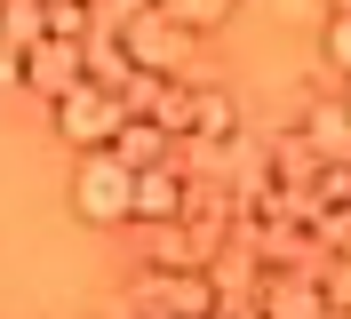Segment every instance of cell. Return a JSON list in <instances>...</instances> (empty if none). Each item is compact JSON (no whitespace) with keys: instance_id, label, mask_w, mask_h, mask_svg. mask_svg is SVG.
<instances>
[{"instance_id":"1","label":"cell","mask_w":351,"mask_h":319,"mask_svg":"<svg viewBox=\"0 0 351 319\" xmlns=\"http://www.w3.org/2000/svg\"><path fill=\"white\" fill-rule=\"evenodd\" d=\"M112 40H120L128 72H144V80H176V72H192V32H184L176 16H160V8H136Z\"/></svg>"},{"instance_id":"2","label":"cell","mask_w":351,"mask_h":319,"mask_svg":"<svg viewBox=\"0 0 351 319\" xmlns=\"http://www.w3.org/2000/svg\"><path fill=\"white\" fill-rule=\"evenodd\" d=\"M232 224H240V215H208V200L192 191V208L152 232V263H160V272H208L216 248L232 239Z\"/></svg>"},{"instance_id":"3","label":"cell","mask_w":351,"mask_h":319,"mask_svg":"<svg viewBox=\"0 0 351 319\" xmlns=\"http://www.w3.org/2000/svg\"><path fill=\"white\" fill-rule=\"evenodd\" d=\"M136 311L144 319H223V296L208 272H160L144 263L136 272Z\"/></svg>"},{"instance_id":"4","label":"cell","mask_w":351,"mask_h":319,"mask_svg":"<svg viewBox=\"0 0 351 319\" xmlns=\"http://www.w3.org/2000/svg\"><path fill=\"white\" fill-rule=\"evenodd\" d=\"M48 120H56V136H64L72 152H104L112 136H120V120H128V112H120V96H104L96 80H80L72 96H56V104H48Z\"/></svg>"},{"instance_id":"5","label":"cell","mask_w":351,"mask_h":319,"mask_svg":"<svg viewBox=\"0 0 351 319\" xmlns=\"http://www.w3.org/2000/svg\"><path fill=\"white\" fill-rule=\"evenodd\" d=\"M128 184L136 176L112 160V152H80V176H72V215L80 224H128Z\"/></svg>"},{"instance_id":"6","label":"cell","mask_w":351,"mask_h":319,"mask_svg":"<svg viewBox=\"0 0 351 319\" xmlns=\"http://www.w3.org/2000/svg\"><path fill=\"white\" fill-rule=\"evenodd\" d=\"M256 319H335L328 287H319V272H263L256 303H247Z\"/></svg>"},{"instance_id":"7","label":"cell","mask_w":351,"mask_h":319,"mask_svg":"<svg viewBox=\"0 0 351 319\" xmlns=\"http://www.w3.org/2000/svg\"><path fill=\"white\" fill-rule=\"evenodd\" d=\"M184 208H192V184H184V168H144V176L128 184V224H144V232L176 224Z\"/></svg>"},{"instance_id":"8","label":"cell","mask_w":351,"mask_h":319,"mask_svg":"<svg viewBox=\"0 0 351 319\" xmlns=\"http://www.w3.org/2000/svg\"><path fill=\"white\" fill-rule=\"evenodd\" d=\"M88 80V48H64V40H40V48H24V88L32 96H72V88Z\"/></svg>"},{"instance_id":"9","label":"cell","mask_w":351,"mask_h":319,"mask_svg":"<svg viewBox=\"0 0 351 319\" xmlns=\"http://www.w3.org/2000/svg\"><path fill=\"white\" fill-rule=\"evenodd\" d=\"M295 136H304L328 168H343L351 160V112H343V96H311V104L295 112Z\"/></svg>"},{"instance_id":"10","label":"cell","mask_w":351,"mask_h":319,"mask_svg":"<svg viewBox=\"0 0 351 319\" xmlns=\"http://www.w3.org/2000/svg\"><path fill=\"white\" fill-rule=\"evenodd\" d=\"M104 152H112L128 176H144V168H176V136H160L144 112H128V120H120V136H112Z\"/></svg>"},{"instance_id":"11","label":"cell","mask_w":351,"mask_h":319,"mask_svg":"<svg viewBox=\"0 0 351 319\" xmlns=\"http://www.w3.org/2000/svg\"><path fill=\"white\" fill-rule=\"evenodd\" d=\"M240 136V96L223 80H199V112H192V144H232Z\"/></svg>"},{"instance_id":"12","label":"cell","mask_w":351,"mask_h":319,"mask_svg":"<svg viewBox=\"0 0 351 319\" xmlns=\"http://www.w3.org/2000/svg\"><path fill=\"white\" fill-rule=\"evenodd\" d=\"M40 40L88 48L96 40V0H40Z\"/></svg>"},{"instance_id":"13","label":"cell","mask_w":351,"mask_h":319,"mask_svg":"<svg viewBox=\"0 0 351 319\" xmlns=\"http://www.w3.org/2000/svg\"><path fill=\"white\" fill-rule=\"evenodd\" d=\"M152 8H160V16H176L192 40H199V32H223V24L240 16V0H152Z\"/></svg>"},{"instance_id":"14","label":"cell","mask_w":351,"mask_h":319,"mask_svg":"<svg viewBox=\"0 0 351 319\" xmlns=\"http://www.w3.org/2000/svg\"><path fill=\"white\" fill-rule=\"evenodd\" d=\"M319 56H328V72L351 80V8H328V24H319Z\"/></svg>"},{"instance_id":"15","label":"cell","mask_w":351,"mask_h":319,"mask_svg":"<svg viewBox=\"0 0 351 319\" xmlns=\"http://www.w3.org/2000/svg\"><path fill=\"white\" fill-rule=\"evenodd\" d=\"M319 287H328L335 319H351V255H328V263H319Z\"/></svg>"},{"instance_id":"16","label":"cell","mask_w":351,"mask_h":319,"mask_svg":"<svg viewBox=\"0 0 351 319\" xmlns=\"http://www.w3.org/2000/svg\"><path fill=\"white\" fill-rule=\"evenodd\" d=\"M0 80H8V88H24V56H16V48H0Z\"/></svg>"},{"instance_id":"17","label":"cell","mask_w":351,"mask_h":319,"mask_svg":"<svg viewBox=\"0 0 351 319\" xmlns=\"http://www.w3.org/2000/svg\"><path fill=\"white\" fill-rule=\"evenodd\" d=\"M343 112H351V80H343Z\"/></svg>"},{"instance_id":"18","label":"cell","mask_w":351,"mask_h":319,"mask_svg":"<svg viewBox=\"0 0 351 319\" xmlns=\"http://www.w3.org/2000/svg\"><path fill=\"white\" fill-rule=\"evenodd\" d=\"M0 8H8V0H0Z\"/></svg>"}]
</instances>
